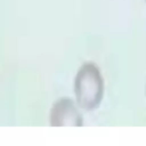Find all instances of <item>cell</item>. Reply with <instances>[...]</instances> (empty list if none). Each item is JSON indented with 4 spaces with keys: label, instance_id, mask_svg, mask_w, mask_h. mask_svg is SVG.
Here are the masks:
<instances>
[{
    "label": "cell",
    "instance_id": "2",
    "mask_svg": "<svg viewBox=\"0 0 146 146\" xmlns=\"http://www.w3.org/2000/svg\"><path fill=\"white\" fill-rule=\"evenodd\" d=\"M145 1H146V0H145Z\"/></svg>",
    "mask_w": 146,
    "mask_h": 146
},
{
    "label": "cell",
    "instance_id": "1",
    "mask_svg": "<svg viewBox=\"0 0 146 146\" xmlns=\"http://www.w3.org/2000/svg\"><path fill=\"white\" fill-rule=\"evenodd\" d=\"M75 94L79 105L84 110H94L102 102L104 81L95 64L88 63L80 68L75 80Z\"/></svg>",
    "mask_w": 146,
    "mask_h": 146
}]
</instances>
